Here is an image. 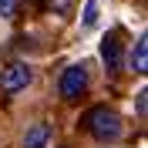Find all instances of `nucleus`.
<instances>
[{
	"label": "nucleus",
	"mask_w": 148,
	"mask_h": 148,
	"mask_svg": "<svg viewBox=\"0 0 148 148\" xmlns=\"http://www.w3.org/2000/svg\"><path fill=\"white\" fill-rule=\"evenodd\" d=\"M84 131L91 135L94 141H118L121 138V118L118 111L108 108V104H94L88 114H84Z\"/></svg>",
	"instance_id": "obj_1"
},
{
	"label": "nucleus",
	"mask_w": 148,
	"mask_h": 148,
	"mask_svg": "<svg viewBox=\"0 0 148 148\" xmlns=\"http://www.w3.org/2000/svg\"><path fill=\"white\" fill-rule=\"evenodd\" d=\"M88 88V67L84 64H67L64 74H61V81H57V91L64 101H77Z\"/></svg>",
	"instance_id": "obj_2"
},
{
	"label": "nucleus",
	"mask_w": 148,
	"mask_h": 148,
	"mask_svg": "<svg viewBox=\"0 0 148 148\" xmlns=\"http://www.w3.org/2000/svg\"><path fill=\"white\" fill-rule=\"evenodd\" d=\"M30 81H34V71H30L24 61H14V64H7L3 71H0V91H3V94H20V91H27Z\"/></svg>",
	"instance_id": "obj_3"
},
{
	"label": "nucleus",
	"mask_w": 148,
	"mask_h": 148,
	"mask_svg": "<svg viewBox=\"0 0 148 148\" xmlns=\"http://www.w3.org/2000/svg\"><path fill=\"white\" fill-rule=\"evenodd\" d=\"M128 67L135 74L148 71V37H138V40H135V47H131V54H128Z\"/></svg>",
	"instance_id": "obj_4"
},
{
	"label": "nucleus",
	"mask_w": 148,
	"mask_h": 148,
	"mask_svg": "<svg viewBox=\"0 0 148 148\" xmlns=\"http://www.w3.org/2000/svg\"><path fill=\"white\" fill-rule=\"evenodd\" d=\"M47 138H51V128H47L44 121H37L24 135V148H47Z\"/></svg>",
	"instance_id": "obj_5"
},
{
	"label": "nucleus",
	"mask_w": 148,
	"mask_h": 148,
	"mask_svg": "<svg viewBox=\"0 0 148 148\" xmlns=\"http://www.w3.org/2000/svg\"><path fill=\"white\" fill-rule=\"evenodd\" d=\"M101 57H104V64H108L111 71L121 67V40L118 37H108V40L101 44Z\"/></svg>",
	"instance_id": "obj_6"
},
{
	"label": "nucleus",
	"mask_w": 148,
	"mask_h": 148,
	"mask_svg": "<svg viewBox=\"0 0 148 148\" xmlns=\"http://www.w3.org/2000/svg\"><path fill=\"white\" fill-rule=\"evenodd\" d=\"M10 10H14V0H0V14H3V17H7Z\"/></svg>",
	"instance_id": "obj_7"
},
{
	"label": "nucleus",
	"mask_w": 148,
	"mask_h": 148,
	"mask_svg": "<svg viewBox=\"0 0 148 148\" xmlns=\"http://www.w3.org/2000/svg\"><path fill=\"white\" fill-rule=\"evenodd\" d=\"M67 3L71 0H51V10H67Z\"/></svg>",
	"instance_id": "obj_8"
},
{
	"label": "nucleus",
	"mask_w": 148,
	"mask_h": 148,
	"mask_svg": "<svg viewBox=\"0 0 148 148\" xmlns=\"http://www.w3.org/2000/svg\"><path fill=\"white\" fill-rule=\"evenodd\" d=\"M61 148H67V145H61Z\"/></svg>",
	"instance_id": "obj_9"
}]
</instances>
